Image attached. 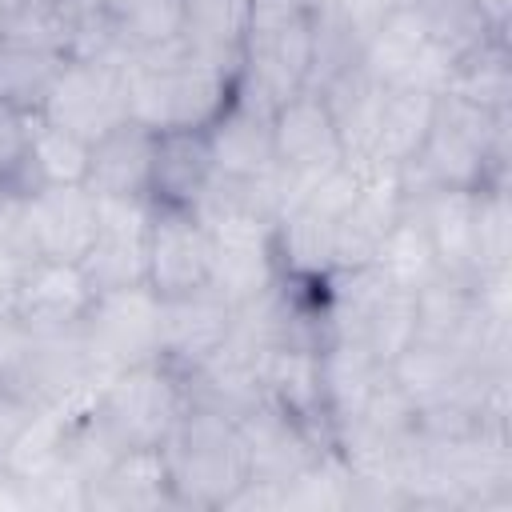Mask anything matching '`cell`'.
<instances>
[{
    "label": "cell",
    "instance_id": "obj_11",
    "mask_svg": "<svg viewBox=\"0 0 512 512\" xmlns=\"http://www.w3.org/2000/svg\"><path fill=\"white\" fill-rule=\"evenodd\" d=\"M212 236V272L208 288H216L232 308L260 296L276 284V256H272V224L240 212L200 216Z\"/></svg>",
    "mask_w": 512,
    "mask_h": 512
},
{
    "label": "cell",
    "instance_id": "obj_22",
    "mask_svg": "<svg viewBox=\"0 0 512 512\" xmlns=\"http://www.w3.org/2000/svg\"><path fill=\"white\" fill-rule=\"evenodd\" d=\"M272 256L276 272L292 280H328L336 272V220L292 204L272 224Z\"/></svg>",
    "mask_w": 512,
    "mask_h": 512
},
{
    "label": "cell",
    "instance_id": "obj_3",
    "mask_svg": "<svg viewBox=\"0 0 512 512\" xmlns=\"http://www.w3.org/2000/svg\"><path fill=\"white\" fill-rule=\"evenodd\" d=\"M412 168L428 184L444 188L480 192L492 184H508V112H488L452 92H440Z\"/></svg>",
    "mask_w": 512,
    "mask_h": 512
},
{
    "label": "cell",
    "instance_id": "obj_36",
    "mask_svg": "<svg viewBox=\"0 0 512 512\" xmlns=\"http://www.w3.org/2000/svg\"><path fill=\"white\" fill-rule=\"evenodd\" d=\"M0 204H4V192H0Z\"/></svg>",
    "mask_w": 512,
    "mask_h": 512
},
{
    "label": "cell",
    "instance_id": "obj_32",
    "mask_svg": "<svg viewBox=\"0 0 512 512\" xmlns=\"http://www.w3.org/2000/svg\"><path fill=\"white\" fill-rule=\"evenodd\" d=\"M476 268H512V208L508 184L480 188L476 196Z\"/></svg>",
    "mask_w": 512,
    "mask_h": 512
},
{
    "label": "cell",
    "instance_id": "obj_2",
    "mask_svg": "<svg viewBox=\"0 0 512 512\" xmlns=\"http://www.w3.org/2000/svg\"><path fill=\"white\" fill-rule=\"evenodd\" d=\"M176 508L228 512L232 496L248 484V456L236 420L204 404H188L168 440L160 444Z\"/></svg>",
    "mask_w": 512,
    "mask_h": 512
},
{
    "label": "cell",
    "instance_id": "obj_29",
    "mask_svg": "<svg viewBox=\"0 0 512 512\" xmlns=\"http://www.w3.org/2000/svg\"><path fill=\"white\" fill-rule=\"evenodd\" d=\"M56 24L68 60H128L120 20L104 0H56Z\"/></svg>",
    "mask_w": 512,
    "mask_h": 512
},
{
    "label": "cell",
    "instance_id": "obj_10",
    "mask_svg": "<svg viewBox=\"0 0 512 512\" xmlns=\"http://www.w3.org/2000/svg\"><path fill=\"white\" fill-rule=\"evenodd\" d=\"M148 220V196H96V240L80 260L92 292L148 284Z\"/></svg>",
    "mask_w": 512,
    "mask_h": 512
},
{
    "label": "cell",
    "instance_id": "obj_7",
    "mask_svg": "<svg viewBox=\"0 0 512 512\" xmlns=\"http://www.w3.org/2000/svg\"><path fill=\"white\" fill-rule=\"evenodd\" d=\"M272 148H276V168L284 176L288 208L328 168H336L344 160L332 112H328V104L316 88H300L284 104H276V112H272Z\"/></svg>",
    "mask_w": 512,
    "mask_h": 512
},
{
    "label": "cell",
    "instance_id": "obj_35",
    "mask_svg": "<svg viewBox=\"0 0 512 512\" xmlns=\"http://www.w3.org/2000/svg\"><path fill=\"white\" fill-rule=\"evenodd\" d=\"M104 4H108V8L116 12V20H120V16H128V12H132L140 0H104Z\"/></svg>",
    "mask_w": 512,
    "mask_h": 512
},
{
    "label": "cell",
    "instance_id": "obj_4",
    "mask_svg": "<svg viewBox=\"0 0 512 512\" xmlns=\"http://www.w3.org/2000/svg\"><path fill=\"white\" fill-rule=\"evenodd\" d=\"M328 340H352L380 364H392L416 340V292L396 288L372 264L324 280Z\"/></svg>",
    "mask_w": 512,
    "mask_h": 512
},
{
    "label": "cell",
    "instance_id": "obj_5",
    "mask_svg": "<svg viewBox=\"0 0 512 512\" xmlns=\"http://www.w3.org/2000/svg\"><path fill=\"white\" fill-rule=\"evenodd\" d=\"M188 408L184 372L168 360H144L112 372L92 400L96 420L120 448H160Z\"/></svg>",
    "mask_w": 512,
    "mask_h": 512
},
{
    "label": "cell",
    "instance_id": "obj_18",
    "mask_svg": "<svg viewBox=\"0 0 512 512\" xmlns=\"http://www.w3.org/2000/svg\"><path fill=\"white\" fill-rule=\"evenodd\" d=\"M232 332V304L216 288H196L184 296L160 300V360L180 372H192L208 360Z\"/></svg>",
    "mask_w": 512,
    "mask_h": 512
},
{
    "label": "cell",
    "instance_id": "obj_30",
    "mask_svg": "<svg viewBox=\"0 0 512 512\" xmlns=\"http://www.w3.org/2000/svg\"><path fill=\"white\" fill-rule=\"evenodd\" d=\"M372 268L392 280L396 288H408V292H420L424 284H432L440 276V260H436V248L420 224V216L412 208L400 212V220L388 228L384 244L376 248V260Z\"/></svg>",
    "mask_w": 512,
    "mask_h": 512
},
{
    "label": "cell",
    "instance_id": "obj_19",
    "mask_svg": "<svg viewBox=\"0 0 512 512\" xmlns=\"http://www.w3.org/2000/svg\"><path fill=\"white\" fill-rule=\"evenodd\" d=\"M212 164L216 176L228 180H252L276 172V148H272V108L256 104L240 88L232 92L228 108L208 124Z\"/></svg>",
    "mask_w": 512,
    "mask_h": 512
},
{
    "label": "cell",
    "instance_id": "obj_31",
    "mask_svg": "<svg viewBox=\"0 0 512 512\" xmlns=\"http://www.w3.org/2000/svg\"><path fill=\"white\" fill-rule=\"evenodd\" d=\"M88 156L92 144L44 116H32V140H28V168L36 184H84L88 180Z\"/></svg>",
    "mask_w": 512,
    "mask_h": 512
},
{
    "label": "cell",
    "instance_id": "obj_28",
    "mask_svg": "<svg viewBox=\"0 0 512 512\" xmlns=\"http://www.w3.org/2000/svg\"><path fill=\"white\" fill-rule=\"evenodd\" d=\"M64 60L68 56L56 48L0 36V100H8L12 108H20L28 116H40Z\"/></svg>",
    "mask_w": 512,
    "mask_h": 512
},
{
    "label": "cell",
    "instance_id": "obj_9",
    "mask_svg": "<svg viewBox=\"0 0 512 512\" xmlns=\"http://www.w3.org/2000/svg\"><path fill=\"white\" fill-rule=\"evenodd\" d=\"M44 120L84 136L88 144L124 124L128 112V76L120 60H64L44 108Z\"/></svg>",
    "mask_w": 512,
    "mask_h": 512
},
{
    "label": "cell",
    "instance_id": "obj_6",
    "mask_svg": "<svg viewBox=\"0 0 512 512\" xmlns=\"http://www.w3.org/2000/svg\"><path fill=\"white\" fill-rule=\"evenodd\" d=\"M80 340L104 380L120 368L160 360V296L148 284L96 292L80 320Z\"/></svg>",
    "mask_w": 512,
    "mask_h": 512
},
{
    "label": "cell",
    "instance_id": "obj_23",
    "mask_svg": "<svg viewBox=\"0 0 512 512\" xmlns=\"http://www.w3.org/2000/svg\"><path fill=\"white\" fill-rule=\"evenodd\" d=\"M152 140H156V132L128 116L124 124H116L112 132L92 140L84 184L96 196H148Z\"/></svg>",
    "mask_w": 512,
    "mask_h": 512
},
{
    "label": "cell",
    "instance_id": "obj_15",
    "mask_svg": "<svg viewBox=\"0 0 512 512\" xmlns=\"http://www.w3.org/2000/svg\"><path fill=\"white\" fill-rule=\"evenodd\" d=\"M408 208L404 196V172L388 164L360 168V192L336 220V272L364 268L376 260V248L384 244L388 228Z\"/></svg>",
    "mask_w": 512,
    "mask_h": 512
},
{
    "label": "cell",
    "instance_id": "obj_20",
    "mask_svg": "<svg viewBox=\"0 0 512 512\" xmlns=\"http://www.w3.org/2000/svg\"><path fill=\"white\" fill-rule=\"evenodd\" d=\"M216 176L208 128H164L152 140L148 200L168 208H196Z\"/></svg>",
    "mask_w": 512,
    "mask_h": 512
},
{
    "label": "cell",
    "instance_id": "obj_8",
    "mask_svg": "<svg viewBox=\"0 0 512 512\" xmlns=\"http://www.w3.org/2000/svg\"><path fill=\"white\" fill-rule=\"evenodd\" d=\"M360 64L384 88H424L440 96L456 56L440 40H432L416 8H392L384 24L372 32V40L364 44Z\"/></svg>",
    "mask_w": 512,
    "mask_h": 512
},
{
    "label": "cell",
    "instance_id": "obj_26",
    "mask_svg": "<svg viewBox=\"0 0 512 512\" xmlns=\"http://www.w3.org/2000/svg\"><path fill=\"white\" fill-rule=\"evenodd\" d=\"M436 112V92L424 88H384L380 84V108H376V156L372 164L404 168L416 160L428 124Z\"/></svg>",
    "mask_w": 512,
    "mask_h": 512
},
{
    "label": "cell",
    "instance_id": "obj_34",
    "mask_svg": "<svg viewBox=\"0 0 512 512\" xmlns=\"http://www.w3.org/2000/svg\"><path fill=\"white\" fill-rule=\"evenodd\" d=\"M36 412H40V404H36L32 396H24L20 388H12V384L0 380V472H4V464H8L12 444L20 440V432L28 428V420H32Z\"/></svg>",
    "mask_w": 512,
    "mask_h": 512
},
{
    "label": "cell",
    "instance_id": "obj_1",
    "mask_svg": "<svg viewBox=\"0 0 512 512\" xmlns=\"http://www.w3.org/2000/svg\"><path fill=\"white\" fill-rule=\"evenodd\" d=\"M128 112L152 132L164 128H208L236 92V72L196 56L180 36L132 52L124 64Z\"/></svg>",
    "mask_w": 512,
    "mask_h": 512
},
{
    "label": "cell",
    "instance_id": "obj_13",
    "mask_svg": "<svg viewBox=\"0 0 512 512\" xmlns=\"http://www.w3.org/2000/svg\"><path fill=\"white\" fill-rule=\"evenodd\" d=\"M96 300L88 276L80 272V264H64V260H28L20 264L8 304L4 312H12L28 332L52 336V332H72L88 304Z\"/></svg>",
    "mask_w": 512,
    "mask_h": 512
},
{
    "label": "cell",
    "instance_id": "obj_21",
    "mask_svg": "<svg viewBox=\"0 0 512 512\" xmlns=\"http://www.w3.org/2000/svg\"><path fill=\"white\" fill-rule=\"evenodd\" d=\"M80 508H108V512L176 508L160 448H124L100 476L80 484Z\"/></svg>",
    "mask_w": 512,
    "mask_h": 512
},
{
    "label": "cell",
    "instance_id": "obj_17",
    "mask_svg": "<svg viewBox=\"0 0 512 512\" xmlns=\"http://www.w3.org/2000/svg\"><path fill=\"white\" fill-rule=\"evenodd\" d=\"M236 432L244 440L248 476L252 480H268L276 488H288L320 452H328L292 416H284L268 400H260L248 412H240L236 416Z\"/></svg>",
    "mask_w": 512,
    "mask_h": 512
},
{
    "label": "cell",
    "instance_id": "obj_25",
    "mask_svg": "<svg viewBox=\"0 0 512 512\" xmlns=\"http://www.w3.org/2000/svg\"><path fill=\"white\" fill-rule=\"evenodd\" d=\"M320 372H324V404H328L332 444H336V428L352 420L368 404V396L388 380V364H380L368 348L352 340H328L320 348Z\"/></svg>",
    "mask_w": 512,
    "mask_h": 512
},
{
    "label": "cell",
    "instance_id": "obj_27",
    "mask_svg": "<svg viewBox=\"0 0 512 512\" xmlns=\"http://www.w3.org/2000/svg\"><path fill=\"white\" fill-rule=\"evenodd\" d=\"M444 92L480 104L488 112H508L512 108V60H508V40L500 36H484L480 44H472L468 52L456 56L452 76L444 84Z\"/></svg>",
    "mask_w": 512,
    "mask_h": 512
},
{
    "label": "cell",
    "instance_id": "obj_24",
    "mask_svg": "<svg viewBox=\"0 0 512 512\" xmlns=\"http://www.w3.org/2000/svg\"><path fill=\"white\" fill-rule=\"evenodd\" d=\"M248 32L252 0H180V40L220 68L240 72Z\"/></svg>",
    "mask_w": 512,
    "mask_h": 512
},
{
    "label": "cell",
    "instance_id": "obj_16",
    "mask_svg": "<svg viewBox=\"0 0 512 512\" xmlns=\"http://www.w3.org/2000/svg\"><path fill=\"white\" fill-rule=\"evenodd\" d=\"M260 392L272 408L292 416L320 448H332V420L324 404V372L320 348L276 344L260 360Z\"/></svg>",
    "mask_w": 512,
    "mask_h": 512
},
{
    "label": "cell",
    "instance_id": "obj_12",
    "mask_svg": "<svg viewBox=\"0 0 512 512\" xmlns=\"http://www.w3.org/2000/svg\"><path fill=\"white\" fill-rule=\"evenodd\" d=\"M212 236L196 208L152 204L148 220V288L168 300L208 284Z\"/></svg>",
    "mask_w": 512,
    "mask_h": 512
},
{
    "label": "cell",
    "instance_id": "obj_14",
    "mask_svg": "<svg viewBox=\"0 0 512 512\" xmlns=\"http://www.w3.org/2000/svg\"><path fill=\"white\" fill-rule=\"evenodd\" d=\"M32 260L80 264L96 240V196L88 184H40L24 196Z\"/></svg>",
    "mask_w": 512,
    "mask_h": 512
},
{
    "label": "cell",
    "instance_id": "obj_33",
    "mask_svg": "<svg viewBox=\"0 0 512 512\" xmlns=\"http://www.w3.org/2000/svg\"><path fill=\"white\" fill-rule=\"evenodd\" d=\"M28 140H32V116L0 100V192L8 196H32L40 188L28 168Z\"/></svg>",
    "mask_w": 512,
    "mask_h": 512
}]
</instances>
